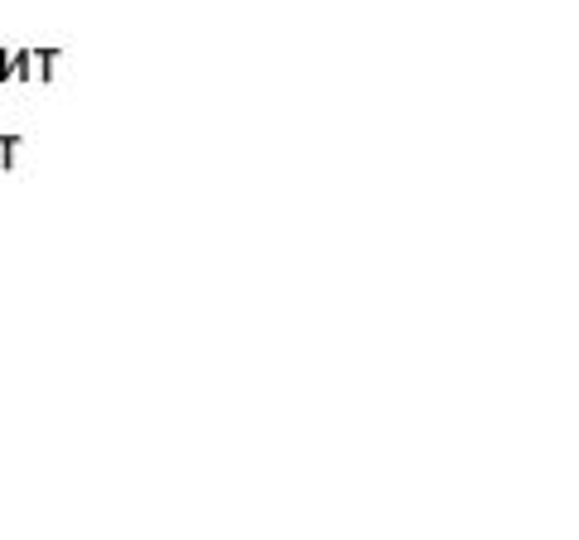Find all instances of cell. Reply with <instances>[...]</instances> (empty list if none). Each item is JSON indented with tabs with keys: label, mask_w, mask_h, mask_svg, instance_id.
<instances>
[{
	"label": "cell",
	"mask_w": 579,
	"mask_h": 540,
	"mask_svg": "<svg viewBox=\"0 0 579 540\" xmlns=\"http://www.w3.org/2000/svg\"><path fill=\"white\" fill-rule=\"evenodd\" d=\"M29 58H34V82H54L58 78V49H54V44L29 49Z\"/></svg>",
	"instance_id": "1"
},
{
	"label": "cell",
	"mask_w": 579,
	"mask_h": 540,
	"mask_svg": "<svg viewBox=\"0 0 579 540\" xmlns=\"http://www.w3.org/2000/svg\"><path fill=\"white\" fill-rule=\"evenodd\" d=\"M15 150H20V135H0V169H15Z\"/></svg>",
	"instance_id": "2"
},
{
	"label": "cell",
	"mask_w": 579,
	"mask_h": 540,
	"mask_svg": "<svg viewBox=\"0 0 579 540\" xmlns=\"http://www.w3.org/2000/svg\"><path fill=\"white\" fill-rule=\"evenodd\" d=\"M15 78V49H0V87Z\"/></svg>",
	"instance_id": "3"
}]
</instances>
